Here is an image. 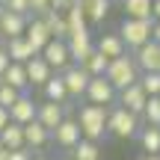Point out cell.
I'll return each instance as SVG.
<instances>
[{"instance_id": "obj_1", "label": "cell", "mask_w": 160, "mask_h": 160, "mask_svg": "<svg viewBox=\"0 0 160 160\" xmlns=\"http://www.w3.org/2000/svg\"><path fill=\"white\" fill-rule=\"evenodd\" d=\"M107 113H110V107H101V104H83L80 107V116H77V122H80V133H83V139H101V137H107Z\"/></svg>"}, {"instance_id": "obj_2", "label": "cell", "mask_w": 160, "mask_h": 160, "mask_svg": "<svg viewBox=\"0 0 160 160\" xmlns=\"http://www.w3.org/2000/svg\"><path fill=\"white\" fill-rule=\"evenodd\" d=\"M139 74H142V71H139V65H137V59L131 57V53H125V57H116V59H110V65H107V77L110 83L116 86V89H128V86L131 83H137L139 80Z\"/></svg>"}, {"instance_id": "obj_3", "label": "cell", "mask_w": 160, "mask_h": 160, "mask_svg": "<svg viewBox=\"0 0 160 160\" xmlns=\"http://www.w3.org/2000/svg\"><path fill=\"white\" fill-rule=\"evenodd\" d=\"M139 116L137 113H131V110H125V107H110V113H107V133H113V137H119V139H131V137H137L139 133Z\"/></svg>"}, {"instance_id": "obj_4", "label": "cell", "mask_w": 160, "mask_h": 160, "mask_svg": "<svg viewBox=\"0 0 160 160\" xmlns=\"http://www.w3.org/2000/svg\"><path fill=\"white\" fill-rule=\"evenodd\" d=\"M151 24H154V21H145V18H125L116 33L122 36L125 48L137 51V48H142L145 42H151Z\"/></svg>"}, {"instance_id": "obj_5", "label": "cell", "mask_w": 160, "mask_h": 160, "mask_svg": "<svg viewBox=\"0 0 160 160\" xmlns=\"http://www.w3.org/2000/svg\"><path fill=\"white\" fill-rule=\"evenodd\" d=\"M86 101L89 104H101V107H110V104H116V98H119V89H116L113 83H110L107 77H92L89 86H86Z\"/></svg>"}, {"instance_id": "obj_6", "label": "cell", "mask_w": 160, "mask_h": 160, "mask_svg": "<svg viewBox=\"0 0 160 160\" xmlns=\"http://www.w3.org/2000/svg\"><path fill=\"white\" fill-rule=\"evenodd\" d=\"M59 74H62V80H65V89H68L71 101H74V98H83V95H86V86H89L92 74L83 68V65L71 62L68 68H65V71H59Z\"/></svg>"}, {"instance_id": "obj_7", "label": "cell", "mask_w": 160, "mask_h": 160, "mask_svg": "<svg viewBox=\"0 0 160 160\" xmlns=\"http://www.w3.org/2000/svg\"><path fill=\"white\" fill-rule=\"evenodd\" d=\"M42 57H45V62L51 65V68L57 71V74H59V71H65V68L71 65L68 45H65L62 39H51V42L45 45V51H42Z\"/></svg>"}, {"instance_id": "obj_8", "label": "cell", "mask_w": 160, "mask_h": 160, "mask_svg": "<svg viewBox=\"0 0 160 160\" xmlns=\"http://www.w3.org/2000/svg\"><path fill=\"white\" fill-rule=\"evenodd\" d=\"M80 139H83V133H80V122L71 119V116H65V119L53 128V142H57L59 148H68L71 151Z\"/></svg>"}, {"instance_id": "obj_9", "label": "cell", "mask_w": 160, "mask_h": 160, "mask_svg": "<svg viewBox=\"0 0 160 160\" xmlns=\"http://www.w3.org/2000/svg\"><path fill=\"white\" fill-rule=\"evenodd\" d=\"M145 101H148V95H145V89L139 86V80H137V83H131L128 89H122L119 98H116V104H119V107L131 110V113H137V116H142Z\"/></svg>"}, {"instance_id": "obj_10", "label": "cell", "mask_w": 160, "mask_h": 160, "mask_svg": "<svg viewBox=\"0 0 160 160\" xmlns=\"http://www.w3.org/2000/svg\"><path fill=\"white\" fill-rule=\"evenodd\" d=\"M65 45H68V53H71V62H83L86 57H89L92 51H95V39H92V33L86 30V33H71L68 39H65Z\"/></svg>"}, {"instance_id": "obj_11", "label": "cell", "mask_w": 160, "mask_h": 160, "mask_svg": "<svg viewBox=\"0 0 160 160\" xmlns=\"http://www.w3.org/2000/svg\"><path fill=\"white\" fill-rule=\"evenodd\" d=\"M27 24H30V15H18V12H9V9L0 6V30H3V39H18V36H24Z\"/></svg>"}, {"instance_id": "obj_12", "label": "cell", "mask_w": 160, "mask_h": 160, "mask_svg": "<svg viewBox=\"0 0 160 160\" xmlns=\"http://www.w3.org/2000/svg\"><path fill=\"white\" fill-rule=\"evenodd\" d=\"M48 142H53V133L48 131L39 119H33L30 125H24V145H27V148L39 151V148H45Z\"/></svg>"}, {"instance_id": "obj_13", "label": "cell", "mask_w": 160, "mask_h": 160, "mask_svg": "<svg viewBox=\"0 0 160 160\" xmlns=\"http://www.w3.org/2000/svg\"><path fill=\"white\" fill-rule=\"evenodd\" d=\"M24 68H27V80H30V86H39V89H42V86H45L53 74H57V71H53L51 65L45 62V57H42V53H36L30 62H24Z\"/></svg>"}, {"instance_id": "obj_14", "label": "cell", "mask_w": 160, "mask_h": 160, "mask_svg": "<svg viewBox=\"0 0 160 160\" xmlns=\"http://www.w3.org/2000/svg\"><path fill=\"white\" fill-rule=\"evenodd\" d=\"M24 39L30 42V48H33L36 53H42V51H45V45L53 39V36L48 33V27H45V21H42V18H30L27 30H24Z\"/></svg>"}, {"instance_id": "obj_15", "label": "cell", "mask_w": 160, "mask_h": 160, "mask_svg": "<svg viewBox=\"0 0 160 160\" xmlns=\"http://www.w3.org/2000/svg\"><path fill=\"white\" fill-rule=\"evenodd\" d=\"M133 59H137L139 71H160V45L157 42H145L142 48L133 51Z\"/></svg>"}, {"instance_id": "obj_16", "label": "cell", "mask_w": 160, "mask_h": 160, "mask_svg": "<svg viewBox=\"0 0 160 160\" xmlns=\"http://www.w3.org/2000/svg\"><path fill=\"white\" fill-rule=\"evenodd\" d=\"M36 110H39V101H33V95L24 92V95L9 107V116H12V122H18V125H30V122L36 119Z\"/></svg>"}, {"instance_id": "obj_17", "label": "cell", "mask_w": 160, "mask_h": 160, "mask_svg": "<svg viewBox=\"0 0 160 160\" xmlns=\"http://www.w3.org/2000/svg\"><path fill=\"white\" fill-rule=\"evenodd\" d=\"M65 116H68V113H65V107H62V104H53V101H42L39 110H36V119H39L51 133H53V128H57Z\"/></svg>"}, {"instance_id": "obj_18", "label": "cell", "mask_w": 160, "mask_h": 160, "mask_svg": "<svg viewBox=\"0 0 160 160\" xmlns=\"http://www.w3.org/2000/svg\"><path fill=\"white\" fill-rule=\"evenodd\" d=\"M95 51H101L104 57L116 59V57H125L128 48H125V42H122L119 33H101V36H98V42H95Z\"/></svg>"}, {"instance_id": "obj_19", "label": "cell", "mask_w": 160, "mask_h": 160, "mask_svg": "<svg viewBox=\"0 0 160 160\" xmlns=\"http://www.w3.org/2000/svg\"><path fill=\"white\" fill-rule=\"evenodd\" d=\"M42 92H45V101L62 104V107H68V101H71L68 89H65V80H62V74H53V77L45 83V86H42Z\"/></svg>"}, {"instance_id": "obj_20", "label": "cell", "mask_w": 160, "mask_h": 160, "mask_svg": "<svg viewBox=\"0 0 160 160\" xmlns=\"http://www.w3.org/2000/svg\"><path fill=\"white\" fill-rule=\"evenodd\" d=\"M110 3H113V0H80V6H83V12H86V21H89V27H92V24H104V21H107Z\"/></svg>"}, {"instance_id": "obj_21", "label": "cell", "mask_w": 160, "mask_h": 160, "mask_svg": "<svg viewBox=\"0 0 160 160\" xmlns=\"http://www.w3.org/2000/svg\"><path fill=\"white\" fill-rule=\"evenodd\" d=\"M0 80L9 83L12 89H18V92H27V89H30V80H27V68H24V62H12L9 68L0 74Z\"/></svg>"}, {"instance_id": "obj_22", "label": "cell", "mask_w": 160, "mask_h": 160, "mask_svg": "<svg viewBox=\"0 0 160 160\" xmlns=\"http://www.w3.org/2000/svg\"><path fill=\"white\" fill-rule=\"evenodd\" d=\"M42 21H45V27H48V33L53 36V39H68V21H65V15L62 12H57V9H51L48 15H42Z\"/></svg>"}, {"instance_id": "obj_23", "label": "cell", "mask_w": 160, "mask_h": 160, "mask_svg": "<svg viewBox=\"0 0 160 160\" xmlns=\"http://www.w3.org/2000/svg\"><path fill=\"white\" fill-rule=\"evenodd\" d=\"M6 51H9L12 62H30V59L36 57V51L30 48V42L24 39V36H18V39H6Z\"/></svg>"}, {"instance_id": "obj_24", "label": "cell", "mask_w": 160, "mask_h": 160, "mask_svg": "<svg viewBox=\"0 0 160 160\" xmlns=\"http://www.w3.org/2000/svg\"><path fill=\"white\" fill-rule=\"evenodd\" d=\"M0 142H3L9 151L24 148V125H18V122H9V125L0 131Z\"/></svg>"}, {"instance_id": "obj_25", "label": "cell", "mask_w": 160, "mask_h": 160, "mask_svg": "<svg viewBox=\"0 0 160 160\" xmlns=\"http://www.w3.org/2000/svg\"><path fill=\"white\" fill-rule=\"evenodd\" d=\"M122 6H125V18H145V21H154V15H151L154 0H122Z\"/></svg>"}, {"instance_id": "obj_26", "label": "cell", "mask_w": 160, "mask_h": 160, "mask_svg": "<svg viewBox=\"0 0 160 160\" xmlns=\"http://www.w3.org/2000/svg\"><path fill=\"white\" fill-rule=\"evenodd\" d=\"M139 145H142L145 154H160V128H139Z\"/></svg>"}, {"instance_id": "obj_27", "label": "cell", "mask_w": 160, "mask_h": 160, "mask_svg": "<svg viewBox=\"0 0 160 160\" xmlns=\"http://www.w3.org/2000/svg\"><path fill=\"white\" fill-rule=\"evenodd\" d=\"M65 21H68V36L71 33H86V30H89V21H86V12H83V6H80V0L65 12Z\"/></svg>"}, {"instance_id": "obj_28", "label": "cell", "mask_w": 160, "mask_h": 160, "mask_svg": "<svg viewBox=\"0 0 160 160\" xmlns=\"http://www.w3.org/2000/svg\"><path fill=\"white\" fill-rule=\"evenodd\" d=\"M71 160H101V148L95 139H80L71 148Z\"/></svg>"}, {"instance_id": "obj_29", "label": "cell", "mask_w": 160, "mask_h": 160, "mask_svg": "<svg viewBox=\"0 0 160 160\" xmlns=\"http://www.w3.org/2000/svg\"><path fill=\"white\" fill-rule=\"evenodd\" d=\"M80 65H83V68L89 71L92 77H101V74H107L110 57H104L101 51H92V53H89V57H86V59H83V62H80Z\"/></svg>"}, {"instance_id": "obj_30", "label": "cell", "mask_w": 160, "mask_h": 160, "mask_svg": "<svg viewBox=\"0 0 160 160\" xmlns=\"http://www.w3.org/2000/svg\"><path fill=\"white\" fill-rule=\"evenodd\" d=\"M139 119H142L148 128H160V95H154V98L145 101V110H142Z\"/></svg>"}, {"instance_id": "obj_31", "label": "cell", "mask_w": 160, "mask_h": 160, "mask_svg": "<svg viewBox=\"0 0 160 160\" xmlns=\"http://www.w3.org/2000/svg\"><path fill=\"white\" fill-rule=\"evenodd\" d=\"M139 86L145 89L148 98L160 95V71H142V74H139Z\"/></svg>"}, {"instance_id": "obj_32", "label": "cell", "mask_w": 160, "mask_h": 160, "mask_svg": "<svg viewBox=\"0 0 160 160\" xmlns=\"http://www.w3.org/2000/svg\"><path fill=\"white\" fill-rule=\"evenodd\" d=\"M21 95H24V92L12 89L9 83H0V107H6V110H9V107H12V104H15Z\"/></svg>"}, {"instance_id": "obj_33", "label": "cell", "mask_w": 160, "mask_h": 160, "mask_svg": "<svg viewBox=\"0 0 160 160\" xmlns=\"http://www.w3.org/2000/svg\"><path fill=\"white\" fill-rule=\"evenodd\" d=\"M51 12V0H30V18H42Z\"/></svg>"}, {"instance_id": "obj_34", "label": "cell", "mask_w": 160, "mask_h": 160, "mask_svg": "<svg viewBox=\"0 0 160 160\" xmlns=\"http://www.w3.org/2000/svg\"><path fill=\"white\" fill-rule=\"evenodd\" d=\"M3 9L9 12H18V15H30V0H6Z\"/></svg>"}, {"instance_id": "obj_35", "label": "cell", "mask_w": 160, "mask_h": 160, "mask_svg": "<svg viewBox=\"0 0 160 160\" xmlns=\"http://www.w3.org/2000/svg\"><path fill=\"white\" fill-rule=\"evenodd\" d=\"M6 160H33V148H27V145L24 148H15V151H9Z\"/></svg>"}, {"instance_id": "obj_36", "label": "cell", "mask_w": 160, "mask_h": 160, "mask_svg": "<svg viewBox=\"0 0 160 160\" xmlns=\"http://www.w3.org/2000/svg\"><path fill=\"white\" fill-rule=\"evenodd\" d=\"M9 65H12V57H9V51H6V45L0 42V74H3Z\"/></svg>"}, {"instance_id": "obj_37", "label": "cell", "mask_w": 160, "mask_h": 160, "mask_svg": "<svg viewBox=\"0 0 160 160\" xmlns=\"http://www.w3.org/2000/svg\"><path fill=\"white\" fill-rule=\"evenodd\" d=\"M74 3H77V0H51V9H57V12H62V15H65Z\"/></svg>"}, {"instance_id": "obj_38", "label": "cell", "mask_w": 160, "mask_h": 160, "mask_svg": "<svg viewBox=\"0 0 160 160\" xmlns=\"http://www.w3.org/2000/svg\"><path fill=\"white\" fill-rule=\"evenodd\" d=\"M9 122H12V116H9V110H6V107H0V131H3V128L9 125Z\"/></svg>"}, {"instance_id": "obj_39", "label": "cell", "mask_w": 160, "mask_h": 160, "mask_svg": "<svg viewBox=\"0 0 160 160\" xmlns=\"http://www.w3.org/2000/svg\"><path fill=\"white\" fill-rule=\"evenodd\" d=\"M151 42H157V45H160V21L151 24Z\"/></svg>"}, {"instance_id": "obj_40", "label": "cell", "mask_w": 160, "mask_h": 160, "mask_svg": "<svg viewBox=\"0 0 160 160\" xmlns=\"http://www.w3.org/2000/svg\"><path fill=\"white\" fill-rule=\"evenodd\" d=\"M151 15H154V21H160V0H154V6H151Z\"/></svg>"}, {"instance_id": "obj_41", "label": "cell", "mask_w": 160, "mask_h": 160, "mask_svg": "<svg viewBox=\"0 0 160 160\" xmlns=\"http://www.w3.org/2000/svg\"><path fill=\"white\" fill-rule=\"evenodd\" d=\"M6 157H9V148H6V145L0 142V160H6Z\"/></svg>"}, {"instance_id": "obj_42", "label": "cell", "mask_w": 160, "mask_h": 160, "mask_svg": "<svg viewBox=\"0 0 160 160\" xmlns=\"http://www.w3.org/2000/svg\"><path fill=\"white\" fill-rule=\"evenodd\" d=\"M142 160H160V154H145Z\"/></svg>"}, {"instance_id": "obj_43", "label": "cell", "mask_w": 160, "mask_h": 160, "mask_svg": "<svg viewBox=\"0 0 160 160\" xmlns=\"http://www.w3.org/2000/svg\"><path fill=\"white\" fill-rule=\"evenodd\" d=\"M33 160H48V157H33Z\"/></svg>"}, {"instance_id": "obj_44", "label": "cell", "mask_w": 160, "mask_h": 160, "mask_svg": "<svg viewBox=\"0 0 160 160\" xmlns=\"http://www.w3.org/2000/svg\"><path fill=\"white\" fill-rule=\"evenodd\" d=\"M0 39H3V30H0Z\"/></svg>"}, {"instance_id": "obj_45", "label": "cell", "mask_w": 160, "mask_h": 160, "mask_svg": "<svg viewBox=\"0 0 160 160\" xmlns=\"http://www.w3.org/2000/svg\"><path fill=\"white\" fill-rule=\"evenodd\" d=\"M3 3H6V0H0V6H3Z\"/></svg>"}, {"instance_id": "obj_46", "label": "cell", "mask_w": 160, "mask_h": 160, "mask_svg": "<svg viewBox=\"0 0 160 160\" xmlns=\"http://www.w3.org/2000/svg\"><path fill=\"white\" fill-rule=\"evenodd\" d=\"M62 160H71V157H62Z\"/></svg>"}, {"instance_id": "obj_47", "label": "cell", "mask_w": 160, "mask_h": 160, "mask_svg": "<svg viewBox=\"0 0 160 160\" xmlns=\"http://www.w3.org/2000/svg\"><path fill=\"white\" fill-rule=\"evenodd\" d=\"M0 83H3V80H0Z\"/></svg>"}]
</instances>
